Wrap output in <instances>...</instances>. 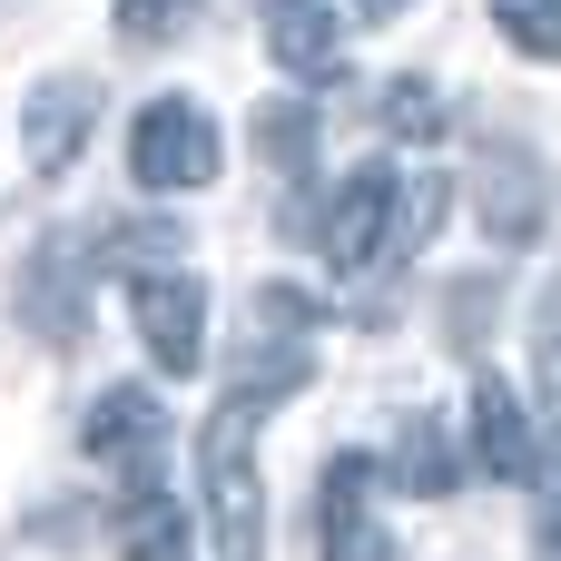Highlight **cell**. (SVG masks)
Masks as SVG:
<instances>
[{"mask_svg": "<svg viewBox=\"0 0 561 561\" xmlns=\"http://www.w3.org/2000/svg\"><path fill=\"white\" fill-rule=\"evenodd\" d=\"M197 483H207V533L217 561H256L266 552V493H256V404L227 394L197 434Z\"/></svg>", "mask_w": 561, "mask_h": 561, "instance_id": "obj_1", "label": "cell"}, {"mask_svg": "<svg viewBox=\"0 0 561 561\" xmlns=\"http://www.w3.org/2000/svg\"><path fill=\"white\" fill-rule=\"evenodd\" d=\"M128 178L158 187V197L207 187V178H217V128H207V108H197V99H158V108H138V128H128Z\"/></svg>", "mask_w": 561, "mask_h": 561, "instance_id": "obj_2", "label": "cell"}, {"mask_svg": "<svg viewBox=\"0 0 561 561\" xmlns=\"http://www.w3.org/2000/svg\"><path fill=\"white\" fill-rule=\"evenodd\" d=\"M128 306H138V345L168 375L207 365V286L197 276H128Z\"/></svg>", "mask_w": 561, "mask_h": 561, "instance_id": "obj_3", "label": "cell"}, {"mask_svg": "<svg viewBox=\"0 0 561 561\" xmlns=\"http://www.w3.org/2000/svg\"><path fill=\"white\" fill-rule=\"evenodd\" d=\"M394 217H404V178H394V168H355V178L335 187V217H325V256H335V276H365V266L385 256Z\"/></svg>", "mask_w": 561, "mask_h": 561, "instance_id": "obj_4", "label": "cell"}, {"mask_svg": "<svg viewBox=\"0 0 561 561\" xmlns=\"http://www.w3.org/2000/svg\"><path fill=\"white\" fill-rule=\"evenodd\" d=\"M375 463L365 454H335L325 463V493H316V542H325V561H394V533L375 523Z\"/></svg>", "mask_w": 561, "mask_h": 561, "instance_id": "obj_5", "label": "cell"}, {"mask_svg": "<svg viewBox=\"0 0 561 561\" xmlns=\"http://www.w3.org/2000/svg\"><path fill=\"white\" fill-rule=\"evenodd\" d=\"M266 49H276V69H296V79H335V69H345L335 0H266Z\"/></svg>", "mask_w": 561, "mask_h": 561, "instance_id": "obj_6", "label": "cell"}, {"mask_svg": "<svg viewBox=\"0 0 561 561\" xmlns=\"http://www.w3.org/2000/svg\"><path fill=\"white\" fill-rule=\"evenodd\" d=\"M158 434H168V414H158L148 385H108V394L89 404V454H99V463H148Z\"/></svg>", "mask_w": 561, "mask_h": 561, "instance_id": "obj_7", "label": "cell"}, {"mask_svg": "<svg viewBox=\"0 0 561 561\" xmlns=\"http://www.w3.org/2000/svg\"><path fill=\"white\" fill-rule=\"evenodd\" d=\"M89 108H99V99H89L79 79H49V89L30 99V168H39V178L69 168V148L89 138Z\"/></svg>", "mask_w": 561, "mask_h": 561, "instance_id": "obj_8", "label": "cell"}, {"mask_svg": "<svg viewBox=\"0 0 561 561\" xmlns=\"http://www.w3.org/2000/svg\"><path fill=\"white\" fill-rule=\"evenodd\" d=\"M473 454H483L493 473H523V463H533V424H523V404H513L503 375L473 385Z\"/></svg>", "mask_w": 561, "mask_h": 561, "instance_id": "obj_9", "label": "cell"}, {"mask_svg": "<svg viewBox=\"0 0 561 561\" xmlns=\"http://www.w3.org/2000/svg\"><path fill=\"white\" fill-rule=\"evenodd\" d=\"M394 483L424 493V503L454 493V434H444V414H404V434H394Z\"/></svg>", "mask_w": 561, "mask_h": 561, "instance_id": "obj_10", "label": "cell"}, {"mask_svg": "<svg viewBox=\"0 0 561 561\" xmlns=\"http://www.w3.org/2000/svg\"><path fill=\"white\" fill-rule=\"evenodd\" d=\"M178 503L158 493V483H138L128 493V513H118V561H178Z\"/></svg>", "mask_w": 561, "mask_h": 561, "instance_id": "obj_11", "label": "cell"}, {"mask_svg": "<svg viewBox=\"0 0 561 561\" xmlns=\"http://www.w3.org/2000/svg\"><path fill=\"white\" fill-rule=\"evenodd\" d=\"M493 20L523 59H561V0H493Z\"/></svg>", "mask_w": 561, "mask_h": 561, "instance_id": "obj_12", "label": "cell"}, {"mask_svg": "<svg viewBox=\"0 0 561 561\" xmlns=\"http://www.w3.org/2000/svg\"><path fill=\"white\" fill-rule=\"evenodd\" d=\"M187 20H197V0H118V39L128 49H168Z\"/></svg>", "mask_w": 561, "mask_h": 561, "instance_id": "obj_13", "label": "cell"}, {"mask_svg": "<svg viewBox=\"0 0 561 561\" xmlns=\"http://www.w3.org/2000/svg\"><path fill=\"white\" fill-rule=\"evenodd\" d=\"M306 138H316V118H306V108H296V99H276V108H266V118H256V148H266V158H276V168H286V178H296V168H306Z\"/></svg>", "mask_w": 561, "mask_h": 561, "instance_id": "obj_14", "label": "cell"}, {"mask_svg": "<svg viewBox=\"0 0 561 561\" xmlns=\"http://www.w3.org/2000/svg\"><path fill=\"white\" fill-rule=\"evenodd\" d=\"M434 118H444V108H434V89H424V79H394V89H385V128H394V138H404V128L424 138Z\"/></svg>", "mask_w": 561, "mask_h": 561, "instance_id": "obj_15", "label": "cell"}, {"mask_svg": "<svg viewBox=\"0 0 561 561\" xmlns=\"http://www.w3.org/2000/svg\"><path fill=\"white\" fill-rule=\"evenodd\" d=\"M542 385L561 394V286L542 296Z\"/></svg>", "mask_w": 561, "mask_h": 561, "instance_id": "obj_16", "label": "cell"}, {"mask_svg": "<svg viewBox=\"0 0 561 561\" xmlns=\"http://www.w3.org/2000/svg\"><path fill=\"white\" fill-rule=\"evenodd\" d=\"M542 561H561V483L542 493Z\"/></svg>", "mask_w": 561, "mask_h": 561, "instance_id": "obj_17", "label": "cell"}, {"mask_svg": "<svg viewBox=\"0 0 561 561\" xmlns=\"http://www.w3.org/2000/svg\"><path fill=\"white\" fill-rule=\"evenodd\" d=\"M365 10H414V0H365Z\"/></svg>", "mask_w": 561, "mask_h": 561, "instance_id": "obj_18", "label": "cell"}]
</instances>
